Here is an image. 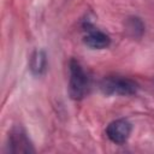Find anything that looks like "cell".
<instances>
[{
	"instance_id": "cell-1",
	"label": "cell",
	"mask_w": 154,
	"mask_h": 154,
	"mask_svg": "<svg viewBox=\"0 0 154 154\" xmlns=\"http://www.w3.org/2000/svg\"><path fill=\"white\" fill-rule=\"evenodd\" d=\"M89 78L77 60L70 61V79H69V94L73 100H81L88 91Z\"/></svg>"
},
{
	"instance_id": "cell-2",
	"label": "cell",
	"mask_w": 154,
	"mask_h": 154,
	"mask_svg": "<svg viewBox=\"0 0 154 154\" xmlns=\"http://www.w3.org/2000/svg\"><path fill=\"white\" fill-rule=\"evenodd\" d=\"M138 85L135 81L125 77H107L101 82V90L107 95H134Z\"/></svg>"
},
{
	"instance_id": "cell-3",
	"label": "cell",
	"mask_w": 154,
	"mask_h": 154,
	"mask_svg": "<svg viewBox=\"0 0 154 154\" xmlns=\"http://www.w3.org/2000/svg\"><path fill=\"white\" fill-rule=\"evenodd\" d=\"M131 134V124L126 119H117L107 125L106 135L107 137L117 144H122L128 141Z\"/></svg>"
},
{
	"instance_id": "cell-4",
	"label": "cell",
	"mask_w": 154,
	"mask_h": 154,
	"mask_svg": "<svg viewBox=\"0 0 154 154\" xmlns=\"http://www.w3.org/2000/svg\"><path fill=\"white\" fill-rule=\"evenodd\" d=\"M10 152L12 153H31L34 152L32 146L26 136V134L20 129L16 128L11 131L8 136Z\"/></svg>"
},
{
	"instance_id": "cell-5",
	"label": "cell",
	"mask_w": 154,
	"mask_h": 154,
	"mask_svg": "<svg viewBox=\"0 0 154 154\" xmlns=\"http://www.w3.org/2000/svg\"><path fill=\"white\" fill-rule=\"evenodd\" d=\"M84 43L93 48V49H103L109 46L111 40L108 35L100 30H90L85 36H84Z\"/></svg>"
},
{
	"instance_id": "cell-6",
	"label": "cell",
	"mask_w": 154,
	"mask_h": 154,
	"mask_svg": "<svg viewBox=\"0 0 154 154\" xmlns=\"http://www.w3.org/2000/svg\"><path fill=\"white\" fill-rule=\"evenodd\" d=\"M29 66L34 75L43 73V71L46 70V66H47V55H46L45 51L36 49L30 57Z\"/></svg>"
},
{
	"instance_id": "cell-7",
	"label": "cell",
	"mask_w": 154,
	"mask_h": 154,
	"mask_svg": "<svg viewBox=\"0 0 154 154\" xmlns=\"http://www.w3.org/2000/svg\"><path fill=\"white\" fill-rule=\"evenodd\" d=\"M128 29L130 31H132V34L136 35H141L143 31V24L138 18H131L128 22Z\"/></svg>"
}]
</instances>
